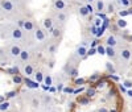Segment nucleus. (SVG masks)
Returning <instances> with one entry per match:
<instances>
[{
	"label": "nucleus",
	"mask_w": 132,
	"mask_h": 112,
	"mask_svg": "<svg viewBox=\"0 0 132 112\" xmlns=\"http://www.w3.org/2000/svg\"><path fill=\"white\" fill-rule=\"evenodd\" d=\"M0 5H2L3 11H5V12H12V11H15V4L11 0H3L0 3Z\"/></svg>",
	"instance_id": "obj_1"
},
{
	"label": "nucleus",
	"mask_w": 132,
	"mask_h": 112,
	"mask_svg": "<svg viewBox=\"0 0 132 112\" xmlns=\"http://www.w3.org/2000/svg\"><path fill=\"white\" fill-rule=\"evenodd\" d=\"M11 36H12L13 40H21L23 38V30H21V28H13L12 30H11Z\"/></svg>",
	"instance_id": "obj_2"
},
{
	"label": "nucleus",
	"mask_w": 132,
	"mask_h": 112,
	"mask_svg": "<svg viewBox=\"0 0 132 112\" xmlns=\"http://www.w3.org/2000/svg\"><path fill=\"white\" fill-rule=\"evenodd\" d=\"M53 7H54V9H57V11H63L66 8V3H65V0H54Z\"/></svg>",
	"instance_id": "obj_3"
},
{
	"label": "nucleus",
	"mask_w": 132,
	"mask_h": 112,
	"mask_svg": "<svg viewBox=\"0 0 132 112\" xmlns=\"http://www.w3.org/2000/svg\"><path fill=\"white\" fill-rule=\"evenodd\" d=\"M131 57H132V53H131L129 49H122V50H120V58H122V59L129 61Z\"/></svg>",
	"instance_id": "obj_4"
},
{
	"label": "nucleus",
	"mask_w": 132,
	"mask_h": 112,
	"mask_svg": "<svg viewBox=\"0 0 132 112\" xmlns=\"http://www.w3.org/2000/svg\"><path fill=\"white\" fill-rule=\"evenodd\" d=\"M53 19H50V17H48V19H45V20H44L42 21V25H44V28H45L49 33H50V30L53 29Z\"/></svg>",
	"instance_id": "obj_5"
},
{
	"label": "nucleus",
	"mask_w": 132,
	"mask_h": 112,
	"mask_svg": "<svg viewBox=\"0 0 132 112\" xmlns=\"http://www.w3.org/2000/svg\"><path fill=\"white\" fill-rule=\"evenodd\" d=\"M75 54L78 55V57H81V58H85L86 55H87V49H86V46H78L77 48V50H75Z\"/></svg>",
	"instance_id": "obj_6"
},
{
	"label": "nucleus",
	"mask_w": 132,
	"mask_h": 112,
	"mask_svg": "<svg viewBox=\"0 0 132 112\" xmlns=\"http://www.w3.org/2000/svg\"><path fill=\"white\" fill-rule=\"evenodd\" d=\"M23 82H25V84H27L28 88H38V86H40L37 81H30L29 78H25Z\"/></svg>",
	"instance_id": "obj_7"
},
{
	"label": "nucleus",
	"mask_w": 132,
	"mask_h": 112,
	"mask_svg": "<svg viewBox=\"0 0 132 112\" xmlns=\"http://www.w3.org/2000/svg\"><path fill=\"white\" fill-rule=\"evenodd\" d=\"M20 51H21V48L19 46V45H13V46H11V49H9V53H11L12 57H19Z\"/></svg>",
	"instance_id": "obj_8"
},
{
	"label": "nucleus",
	"mask_w": 132,
	"mask_h": 112,
	"mask_svg": "<svg viewBox=\"0 0 132 112\" xmlns=\"http://www.w3.org/2000/svg\"><path fill=\"white\" fill-rule=\"evenodd\" d=\"M27 32H32L35 30V22H33L32 20H25L24 21V27H23Z\"/></svg>",
	"instance_id": "obj_9"
},
{
	"label": "nucleus",
	"mask_w": 132,
	"mask_h": 112,
	"mask_svg": "<svg viewBox=\"0 0 132 112\" xmlns=\"http://www.w3.org/2000/svg\"><path fill=\"white\" fill-rule=\"evenodd\" d=\"M35 37H36L37 41H44L45 40V32H44L42 29H40V28H37L36 32H35Z\"/></svg>",
	"instance_id": "obj_10"
},
{
	"label": "nucleus",
	"mask_w": 132,
	"mask_h": 112,
	"mask_svg": "<svg viewBox=\"0 0 132 112\" xmlns=\"http://www.w3.org/2000/svg\"><path fill=\"white\" fill-rule=\"evenodd\" d=\"M19 57H20V59L23 61V62H28L29 58H30V53H29L28 50H21Z\"/></svg>",
	"instance_id": "obj_11"
},
{
	"label": "nucleus",
	"mask_w": 132,
	"mask_h": 112,
	"mask_svg": "<svg viewBox=\"0 0 132 112\" xmlns=\"http://www.w3.org/2000/svg\"><path fill=\"white\" fill-rule=\"evenodd\" d=\"M106 42H107V46H111V48H115L118 45V40H116L115 36H108Z\"/></svg>",
	"instance_id": "obj_12"
},
{
	"label": "nucleus",
	"mask_w": 132,
	"mask_h": 112,
	"mask_svg": "<svg viewBox=\"0 0 132 112\" xmlns=\"http://www.w3.org/2000/svg\"><path fill=\"white\" fill-rule=\"evenodd\" d=\"M95 11H98V12H103L104 11V5H106V3L103 2V0H95Z\"/></svg>",
	"instance_id": "obj_13"
},
{
	"label": "nucleus",
	"mask_w": 132,
	"mask_h": 112,
	"mask_svg": "<svg viewBox=\"0 0 132 112\" xmlns=\"http://www.w3.org/2000/svg\"><path fill=\"white\" fill-rule=\"evenodd\" d=\"M104 50H106V54L108 55L110 58H115V57H116V51H115V48L107 46V48H104Z\"/></svg>",
	"instance_id": "obj_14"
},
{
	"label": "nucleus",
	"mask_w": 132,
	"mask_h": 112,
	"mask_svg": "<svg viewBox=\"0 0 132 112\" xmlns=\"http://www.w3.org/2000/svg\"><path fill=\"white\" fill-rule=\"evenodd\" d=\"M24 73L27 74V76H30V75H33V73H35V69H33L32 65L27 63V65L24 66Z\"/></svg>",
	"instance_id": "obj_15"
},
{
	"label": "nucleus",
	"mask_w": 132,
	"mask_h": 112,
	"mask_svg": "<svg viewBox=\"0 0 132 112\" xmlns=\"http://www.w3.org/2000/svg\"><path fill=\"white\" fill-rule=\"evenodd\" d=\"M104 11H106L107 13H114V12H115V5H114V3H111V2L107 3V4L104 5Z\"/></svg>",
	"instance_id": "obj_16"
},
{
	"label": "nucleus",
	"mask_w": 132,
	"mask_h": 112,
	"mask_svg": "<svg viewBox=\"0 0 132 112\" xmlns=\"http://www.w3.org/2000/svg\"><path fill=\"white\" fill-rule=\"evenodd\" d=\"M57 20H58L60 22H62V24H63V22H65L66 20H68V16H66V13H63L62 11H60V12L57 13Z\"/></svg>",
	"instance_id": "obj_17"
},
{
	"label": "nucleus",
	"mask_w": 132,
	"mask_h": 112,
	"mask_svg": "<svg viewBox=\"0 0 132 112\" xmlns=\"http://www.w3.org/2000/svg\"><path fill=\"white\" fill-rule=\"evenodd\" d=\"M116 25H118V28H120V29H126V28H127V21H126L124 19H119V20L116 21Z\"/></svg>",
	"instance_id": "obj_18"
},
{
	"label": "nucleus",
	"mask_w": 132,
	"mask_h": 112,
	"mask_svg": "<svg viewBox=\"0 0 132 112\" xmlns=\"http://www.w3.org/2000/svg\"><path fill=\"white\" fill-rule=\"evenodd\" d=\"M78 12H79V15H81L82 17H86V16H89V11H87V8H86L85 5H81V7H79Z\"/></svg>",
	"instance_id": "obj_19"
},
{
	"label": "nucleus",
	"mask_w": 132,
	"mask_h": 112,
	"mask_svg": "<svg viewBox=\"0 0 132 112\" xmlns=\"http://www.w3.org/2000/svg\"><path fill=\"white\" fill-rule=\"evenodd\" d=\"M50 33H52V36H53L54 38H58V37L61 36V29H60V28H53V29L50 30Z\"/></svg>",
	"instance_id": "obj_20"
},
{
	"label": "nucleus",
	"mask_w": 132,
	"mask_h": 112,
	"mask_svg": "<svg viewBox=\"0 0 132 112\" xmlns=\"http://www.w3.org/2000/svg\"><path fill=\"white\" fill-rule=\"evenodd\" d=\"M12 81H13V83H16V84H21L23 83V78H21L19 74H16V75H13V78H12Z\"/></svg>",
	"instance_id": "obj_21"
},
{
	"label": "nucleus",
	"mask_w": 132,
	"mask_h": 112,
	"mask_svg": "<svg viewBox=\"0 0 132 112\" xmlns=\"http://www.w3.org/2000/svg\"><path fill=\"white\" fill-rule=\"evenodd\" d=\"M119 4L122 5V7H126V8H128V7L132 4V0H119Z\"/></svg>",
	"instance_id": "obj_22"
},
{
	"label": "nucleus",
	"mask_w": 132,
	"mask_h": 112,
	"mask_svg": "<svg viewBox=\"0 0 132 112\" xmlns=\"http://www.w3.org/2000/svg\"><path fill=\"white\" fill-rule=\"evenodd\" d=\"M106 69H107V71H108L110 74H114V73H115L114 65H112V63H110V62H107V63H106Z\"/></svg>",
	"instance_id": "obj_23"
},
{
	"label": "nucleus",
	"mask_w": 132,
	"mask_h": 112,
	"mask_svg": "<svg viewBox=\"0 0 132 112\" xmlns=\"http://www.w3.org/2000/svg\"><path fill=\"white\" fill-rule=\"evenodd\" d=\"M9 103L8 102H5V100H4V102H2V103H0V111H7L8 108H9Z\"/></svg>",
	"instance_id": "obj_24"
},
{
	"label": "nucleus",
	"mask_w": 132,
	"mask_h": 112,
	"mask_svg": "<svg viewBox=\"0 0 132 112\" xmlns=\"http://www.w3.org/2000/svg\"><path fill=\"white\" fill-rule=\"evenodd\" d=\"M69 74H70L71 76L77 78V76H78V70H77L75 67H69Z\"/></svg>",
	"instance_id": "obj_25"
},
{
	"label": "nucleus",
	"mask_w": 132,
	"mask_h": 112,
	"mask_svg": "<svg viewBox=\"0 0 132 112\" xmlns=\"http://www.w3.org/2000/svg\"><path fill=\"white\" fill-rule=\"evenodd\" d=\"M85 7L87 8V11H89V15H91V13L95 12V8H94V5H91V3H87Z\"/></svg>",
	"instance_id": "obj_26"
},
{
	"label": "nucleus",
	"mask_w": 132,
	"mask_h": 112,
	"mask_svg": "<svg viewBox=\"0 0 132 112\" xmlns=\"http://www.w3.org/2000/svg\"><path fill=\"white\" fill-rule=\"evenodd\" d=\"M52 76L50 75H46V76H44V82H45L46 86H52Z\"/></svg>",
	"instance_id": "obj_27"
},
{
	"label": "nucleus",
	"mask_w": 132,
	"mask_h": 112,
	"mask_svg": "<svg viewBox=\"0 0 132 112\" xmlns=\"http://www.w3.org/2000/svg\"><path fill=\"white\" fill-rule=\"evenodd\" d=\"M86 94H87V96H89V98H93L95 95V90L94 88H87L86 90Z\"/></svg>",
	"instance_id": "obj_28"
},
{
	"label": "nucleus",
	"mask_w": 132,
	"mask_h": 112,
	"mask_svg": "<svg viewBox=\"0 0 132 112\" xmlns=\"http://www.w3.org/2000/svg\"><path fill=\"white\" fill-rule=\"evenodd\" d=\"M106 86V81H103V79H99L98 82H96V87L98 88H103Z\"/></svg>",
	"instance_id": "obj_29"
},
{
	"label": "nucleus",
	"mask_w": 132,
	"mask_h": 112,
	"mask_svg": "<svg viewBox=\"0 0 132 112\" xmlns=\"http://www.w3.org/2000/svg\"><path fill=\"white\" fill-rule=\"evenodd\" d=\"M36 81H37L38 83L44 81V75H42V73H40V71H38V73H36Z\"/></svg>",
	"instance_id": "obj_30"
},
{
	"label": "nucleus",
	"mask_w": 132,
	"mask_h": 112,
	"mask_svg": "<svg viewBox=\"0 0 132 112\" xmlns=\"http://www.w3.org/2000/svg\"><path fill=\"white\" fill-rule=\"evenodd\" d=\"M96 51L101 54V55H103V54H106V50H104V46H102V45H99V46L96 48Z\"/></svg>",
	"instance_id": "obj_31"
},
{
	"label": "nucleus",
	"mask_w": 132,
	"mask_h": 112,
	"mask_svg": "<svg viewBox=\"0 0 132 112\" xmlns=\"http://www.w3.org/2000/svg\"><path fill=\"white\" fill-rule=\"evenodd\" d=\"M50 54H54V53H56L57 51V45H50V46H49V50H48Z\"/></svg>",
	"instance_id": "obj_32"
},
{
	"label": "nucleus",
	"mask_w": 132,
	"mask_h": 112,
	"mask_svg": "<svg viewBox=\"0 0 132 112\" xmlns=\"http://www.w3.org/2000/svg\"><path fill=\"white\" fill-rule=\"evenodd\" d=\"M83 83H85L83 78H77V79H75V84H77V86H82Z\"/></svg>",
	"instance_id": "obj_33"
},
{
	"label": "nucleus",
	"mask_w": 132,
	"mask_h": 112,
	"mask_svg": "<svg viewBox=\"0 0 132 112\" xmlns=\"http://www.w3.org/2000/svg\"><path fill=\"white\" fill-rule=\"evenodd\" d=\"M8 73H9V74H12V75H16V74H19V67H13V69L8 70Z\"/></svg>",
	"instance_id": "obj_34"
},
{
	"label": "nucleus",
	"mask_w": 132,
	"mask_h": 112,
	"mask_svg": "<svg viewBox=\"0 0 132 112\" xmlns=\"http://www.w3.org/2000/svg\"><path fill=\"white\" fill-rule=\"evenodd\" d=\"M99 78H101V74H94V75H91V76H90V81H91V82H94V81H98Z\"/></svg>",
	"instance_id": "obj_35"
},
{
	"label": "nucleus",
	"mask_w": 132,
	"mask_h": 112,
	"mask_svg": "<svg viewBox=\"0 0 132 112\" xmlns=\"http://www.w3.org/2000/svg\"><path fill=\"white\" fill-rule=\"evenodd\" d=\"M32 104H33V107L38 108V107H40V100H38V99H33V100H32Z\"/></svg>",
	"instance_id": "obj_36"
},
{
	"label": "nucleus",
	"mask_w": 132,
	"mask_h": 112,
	"mask_svg": "<svg viewBox=\"0 0 132 112\" xmlns=\"http://www.w3.org/2000/svg\"><path fill=\"white\" fill-rule=\"evenodd\" d=\"M96 53V49L95 48H90L89 50H87V55H94Z\"/></svg>",
	"instance_id": "obj_37"
},
{
	"label": "nucleus",
	"mask_w": 132,
	"mask_h": 112,
	"mask_svg": "<svg viewBox=\"0 0 132 112\" xmlns=\"http://www.w3.org/2000/svg\"><path fill=\"white\" fill-rule=\"evenodd\" d=\"M126 16H128L127 11H120V12H119V17H120V19H123V17H126Z\"/></svg>",
	"instance_id": "obj_38"
},
{
	"label": "nucleus",
	"mask_w": 132,
	"mask_h": 112,
	"mask_svg": "<svg viewBox=\"0 0 132 112\" xmlns=\"http://www.w3.org/2000/svg\"><path fill=\"white\" fill-rule=\"evenodd\" d=\"M5 96H7L8 99H11V98H15V96H16V91H11V92L5 94Z\"/></svg>",
	"instance_id": "obj_39"
},
{
	"label": "nucleus",
	"mask_w": 132,
	"mask_h": 112,
	"mask_svg": "<svg viewBox=\"0 0 132 112\" xmlns=\"http://www.w3.org/2000/svg\"><path fill=\"white\" fill-rule=\"evenodd\" d=\"M62 91H63L65 94H69V92H73V88H71V87H63Z\"/></svg>",
	"instance_id": "obj_40"
},
{
	"label": "nucleus",
	"mask_w": 132,
	"mask_h": 112,
	"mask_svg": "<svg viewBox=\"0 0 132 112\" xmlns=\"http://www.w3.org/2000/svg\"><path fill=\"white\" fill-rule=\"evenodd\" d=\"M101 24H102V21L99 20V19H96V20H94V27H96V28H99L101 27Z\"/></svg>",
	"instance_id": "obj_41"
},
{
	"label": "nucleus",
	"mask_w": 132,
	"mask_h": 112,
	"mask_svg": "<svg viewBox=\"0 0 132 112\" xmlns=\"http://www.w3.org/2000/svg\"><path fill=\"white\" fill-rule=\"evenodd\" d=\"M95 15H96V17H99V19H103V20L106 19V15H104L103 12H96Z\"/></svg>",
	"instance_id": "obj_42"
},
{
	"label": "nucleus",
	"mask_w": 132,
	"mask_h": 112,
	"mask_svg": "<svg viewBox=\"0 0 132 112\" xmlns=\"http://www.w3.org/2000/svg\"><path fill=\"white\" fill-rule=\"evenodd\" d=\"M123 86H124L126 88H131V87H132V82H131V81H126Z\"/></svg>",
	"instance_id": "obj_43"
},
{
	"label": "nucleus",
	"mask_w": 132,
	"mask_h": 112,
	"mask_svg": "<svg viewBox=\"0 0 132 112\" xmlns=\"http://www.w3.org/2000/svg\"><path fill=\"white\" fill-rule=\"evenodd\" d=\"M79 104H82V106L89 104V99H81V100H79Z\"/></svg>",
	"instance_id": "obj_44"
},
{
	"label": "nucleus",
	"mask_w": 132,
	"mask_h": 112,
	"mask_svg": "<svg viewBox=\"0 0 132 112\" xmlns=\"http://www.w3.org/2000/svg\"><path fill=\"white\" fill-rule=\"evenodd\" d=\"M24 21H25V20H21V19L17 20V25H19V28H23V27H24Z\"/></svg>",
	"instance_id": "obj_45"
},
{
	"label": "nucleus",
	"mask_w": 132,
	"mask_h": 112,
	"mask_svg": "<svg viewBox=\"0 0 132 112\" xmlns=\"http://www.w3.org/2000/svg\"><path fill=\"white\" fill-rule=\"evenodd\" d=\"M62 88H63V83H58L56 87V91H62Z\"/></svg>",
	"instance_id": "obj_46"
},
{
	"label": "nucleus",
	"mask_w": 132,
	"mask_h": 112,
	"mask_svg": "<svg viewBox=\"0 0 132 112\" xmlns=\"http://www.w3.org/2000/svg\"><path fill=\"white\" fill-rule=\"evenodd\" d=\"M90 30H91V35H94V36H95V33H96L98 28H96V27H91V29H90Z\"/></svg>",
	"instance_id": "obj_47"
},
{
	"label": "nucleus",
	"mask_w": 132,
	"mask_h": 112,
	"mask_svg": "<svg viewBox=\"0 0 132 112\" xmlns=\"http://www.w3.org/2000/svg\"><path fill=\"white\" fill-rule=\"evenodd\" d=\"M108 95H110V96H114V95H115V90L111 88V90H110V92H108Z\"/></svg>",
	"instance_id": "obj_48"
},
{
	"label": "nucleus",
	"mask_w": 132,
	"mask_h": 112,
	"mask_svg": "<svg viewBox=\"0 0 132 112\" xmlns=\"http://www.w3.org/2000/svg\"><path fill=\"white\" fill-rule=\"evenodd\" d=\"M110 78H112L114 81H119V76H116V75H112V74H110Z\"/></svg>",
	"instance_id": "obj_49"
},
{
	"label": "nucleus",
	"mask_w": 132,
	"mask_h": 112,
	"mask_svg": "<svg viewBox=\"0 0 132 112\" xmlns=\"http://www.w3.org/2000/svg\"><path fill=\"white\" fill-rule=\"evenodd\" d=\"M120 91H122V92H126V91H127V90H126V87H124L123 84H120Z\"/></svg>",
	"instance_id": "obj_50"
},
{
	"label": "nucleus",
	"mask_w": 132,
	"mask_h": 112,
	"mask_svg": "<svg viewBox=\"0 0 132 112\" xmlns=\"http://www.w3.org/2000/svg\"><path fill=\"white\" fill-rule=\"evenodd\" d=\"M49 91H50V92H56V87H52V86H49Z\"/></svg>",
	"instance_id": "obj_51"
},
{
	"label": "nucleus",
	"mask_w": 132,
	"mask_h": 112,
	"mask_svg": "<svg viewBox=\"0 0 132 112\" xmlns=\"http://www.w3.org/2000/svg\"><path fill=\"white\" fill-rule=\"evenodd\" d=\"M96 45H98V41L95 40V41H93V44H91V48H95Z\"/></svg>",
	"instance_id": "obj_52"
},
{
	"label": "nucleus",
	"mask_w": 132,
	"mask_h": 112,
	"mask_svg": "<svg viewBox=\"0 0 132 112\" xmlns=\"http://www.w3.org/2000/svg\"><path fill=\"white\" fill-rule=\"evenodd\" d=\"M4 100H5V96H4V95H0V103L4 102Z\"/></svg>",
	"instance_id": "obj_53"
},
{
	"label": "nucleus",
	"mask_w": 132,
	"mask_h": 112,
	"mask_svg": "<svg viewBox=\"0 0 132 112\" xmlns=\"http://www.w3.org/2000/svg\"><path fill=\"white\" fill-rule=\"evenodd\" d=\"M50 100H52V98L50 96H45V102L48 103V102H50Z\"/></svg>",
	"instance_id": "obj_54"
},
{
	"label": "nucleus",
	"mask_w": 132,
	"mask_h": 112,
	"mask_svg": "<svg viewBox=\"0 0 132 112\" xmlns=\"http://www.w3.org/2000/svg\"><path fill=\"white\" fill-rule=\"evenodd\" d=\"M127 12H128V15H132V8H128Z\"/></svg>",
	"instance_id": "obj_55"
},
{
	"label": "nucleus",
	"mask_w": 132,
	"mask_h": 112,
	"mask_svg": "<svg viewBox=\"0 0 132 112\" xmlns=\"http://www.w3.org/2000/svg\"><path fill=\"white\" fill-rule=\"evenodd\" d=\"M127 94H128V96H131V98H132V90H129V91H127Z\"/></svg>",
	"instance_id": "obj_56"
},
{
	"label": "nucleus",
	"mask_w": 132,
	"mask_h": 112,
	"mask_svg": "<svg viewBox=\"0 0 132 112\" xmlns=\"http://www.w3.org/2000/svg\"><path fill=\"white\" fill-rule=\"evenodd\" d=\"M99 112H108L106 108H101V109H99Z\"/></svg>",
	"instance_id": "obj_57"
},
{
	"label": "nucleus",
	"mask_w": 132,
	"mask_h": 112,
	"mask_svg": "<svg viewBox=\"0 0 132 112\" xmlns=\"http://www.w3.org/2000/svg\"><path fill=\"white\" fill-rule=\"evenodd\" d=\"M86 3H93V2H95V0H85Z\"/></svg>",
	"instance_id": "obj_58"
},
{
	"label": "nucleus",
	"mask_w": 132,
	"mask_h": 112,
	"mask_svg": "<svg viewBox=\"0 0 132 112\" xmlns=\"http://www.w3.org/2000/svg\"><path fill=\"white\" fill-rule=\"evenodd\" d=\"M53 66H54V62H53V61H52V62H50V63H49V67H53Z\"/></svg>",
	"instance_id": "obj_59"
},
{
	"label": "nucleus",
	"mask_w": 132,
	"mask_h": 112,
	"mask_svg": "<svg viewBox=\"0 0 132 112\" xmlns=\"http://www.w3.org/2000/svg\"><path fill=\"white\" fill-rule=\"evenodd\" d=\"M108 112H118V111H116V109H110Z\"/></svg>",
	"instance_id": "obj_60"
},
{
	"label": "nucleus",
	"mask_w": 132,
	"mask_h": 112,
	"mask_svg": "<svg viewBox=\"0 0 132 112\" xmlns=\"http://www.w3.org/2000/svg\"><path fill=\"white\" fill-rule=\"evenodd\" d=\"M131 40H132V36H131Z\"/></svg>",
	"instance_id": "obj_61"
}]
</instances>
